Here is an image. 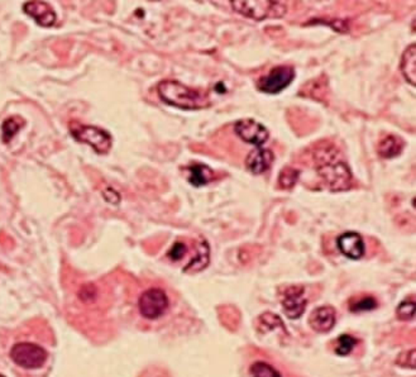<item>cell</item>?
Listing matches in <instances>:
<instances>
[{
	"label": "cell",
	"mask_w": 416,
	"mask_h": 377,
	"mask_svg": "<svg viewBox=\"0 0 416 377\" xmlns=\"http://www.w3.org/2000/svg\"><path fill=\"white\" fill-rule=\"evenodd\" d=\"M404 150V140L396 136H387L379 145V155L384 158H393Z\"/></svg>",
	"instance_id": "17"
},
{
	"label": "cell",
	"mask_w": 416,
	"mask_h": 377,
	"mask_svg": "<svg viewBox=\"0 0 416 377\" xmlns=\"http://www.w3.org/2000/svg\"><path fill=\"white\" fill-rule=\"evenodd\" d=\"M232 8L248 18L262 20L266 18H281L286 13V6L281 1H252V0H232Z\"/></svg>",
	"instance_id": "3"
},
{
	"label": "cell",
	"mask_w": 416,
	"mask_h": 377,
	"mask_svg": "<svg viewBox=\"0 0 416 377\" xmlns=\"http://www.w3.org/2000/svg\"><path fill=\"white\" fill-rule=\"evenodd\" d=\"M251 375L252 377H281L280 372L266 362L258 361L251 367Z\"/></svg>",
	"instance_id": "20"
},
{
	"label": "cell",
	"mask_w": 416,
	"mask_h": 377,
	"mask_svg": "<svg viewBox=\"0 0 416 377\" xmlns=\"http://www.w3.org/2000/svg\"><path fill=\"white\" fill-rule=\"evenodd\" d=\"M316 170L332 191H344L350 188L352 172L348 164L340 161L337 151L324 150L323 155H316Z\"/></svg>",
	"instance_id": "2"
},
{
	"label": "cell",
	"mask_w": 416,
	"mask_h": 377,
	"mask_svg": "<svg viewBox=\"0 0 416 377\" xmlns=\"http://www.w3.org/2000/svg\"><path fill=\"white\" fill-rule=\"evenodd\" d=\"M398 319L401 321H411L415 316V303L414 300H405L398 308Z\"/></svg>",
	"instance_id": "23"
},
{
	"label": "cell",
	"mask_w": 416,
	"mask_h": 377,
	"mask_svg": "<svg viewBox=\"0 0 416 377\" xmlns=\"http://www.w3.org/2000/svg\"><path fill=\"white\" fill-rule=\"evenodd\" d=\"M69 128L75 140L93 147L94 151L99 155H107L110 151L113 143L112 136L102 128L85 126L76 121L70 122Z\"/></svg>",
	"instance_id": "4"
},
{
	"label": "cell",
	"mask_w": 416,
	"mask_h": 377,
	"mask_svg": "<svg viewBox=\"0 0 416 377\" xmlns=\"http://www.w3.org/2000/svg\"><path fill=\"white\" fill-rule=\"evenodd\" d=\"M169 308V298L166 292L152 287L145 290L138 300V309L141 316H145V319L155 321L160 316H162Z\"/></svg>",
	"instance_id": "6"
},
{
	"label": "cell",
	"mask_w": 416,
	"mask_h": 377,
	"mask_svg": "<svg viewBox=\"0 0 416 377\" xmlns=\"http://www.w3.org/2000/svg\"><path fill=\"white\" fill-rule=\"evenodd\" d=\"M0 377H6V376H3V375H0Z\"/></svg>",
	"instance_id": "25"
},
{
	"label": "cell",
	"mask_w": 416,
	"mask_h": 377,
	"mask_svg": "<svg viewBox=\"0 0 416 377\" xmlns=\"http://www.w3.org/2000/svg\"><path fill=\"white\" fill-rule=\"evenodd\" d=\"M401 71L406 81L412 86L416 85V44L412 43L405 49L401 59Z\"/></svg>",
	"instance_id": "14"
},
{
	"label": "cell",
	"mask_w": 416,
	"mask_h": 377,
	"mask_svg": "<svg viewBox=\"0 0 416 377\" xmlns=\"http://www.w3.org/2000/svg\"><path fill=\"white\" fill-rule=\"evenodd\" d=\"M157 92L162 102L180 109H201L208 105L206 95L175 80H163L157 86Z\"/></svg>",
	"instance_id": "1"
},
{
	"label": "cell",
	"mask_w": 416,
	"mask_h": 377,
	"mask_svg": "<svg viewBox=\"0 0 416 377\" xmlns=\"http://www.w3.org/2000/svg\"><path fill=\"white\" fill-rule=\"evenodd\" d=\"M187 171H189V183L196 188L204 186L206 184L210 183L214 177V172L206 164H193V166L187 167Z\"/></svg>",
	"instance_id": "15"
},
{
	"label": "cell",
	"mask_w": 416,
	"mask_h": 377,
	"mask_svg": "<svg viewBox=\"0 0 416 377\" xmlns=\"http://www.w3.org/2000/svg\"><path fill=\"white\" fill-rule=\"evenodd\" d=\"M210 261V250H209V244L206 241H201V244H198V252L196 256L194 257L191 262L187 265L186 268H184L185 273H199L201 270L209 265Z\"/></svg>",
	"instance_id": "16"
},
{
	"label": "cell",
	"mask_w": 416,
	"mask_h": 377,
	"mask_svg": "<svg viewBox=\"0 0 416 377\" xmlns=\"http://www.w3.org/2000/svg\"><path fill=\"white\" fill-rule=\"evenodd\" d=\"M377 308V300L374 297H363L350 304V311L361 313V311H374Z\"/></svg>",
	"instance_id": "22"
},
{
	"label": "cell",
	"mask_w": 416,
	"mask_h": 377,
	"mask_svg": "<svg viewBox=\"0 0 416 377\" xmlns=\"http://www.w3.org/2000/svg\"><path fill=\"white\" fill-rule=\"evenodd\" d=\"M23 12L41 27H52L56 22V13L44 1H27L23 6Z\"/></svg>",
	"instance_id": "12"
},
{
	"label": "cell",
	"mask_w": 416,
	"mask_h": 377,
	"mask_svg": "<svg viewBox=\"0 0 416 377\" xmlns=\"http://www.w3.org/2000/svg\"><path fill=\"white\" fill-rule=\"evenodd\" d=\"M11 359L16 365L22 369L36 370L47 362L49 353L43 347L38 346L36 343L19 342L12 347Z\"/></svg>",
	"instance_id": "5"
},
{
	"label": "cell",
	"mask_w": 416,
	"mask_h": 377,
	"mask_svg": "<svg viewBox=\"0 0 416 377\" xmlns=\"http://www.w3.org/2000/svg\"><path fill=\"white\" fill-rule=\"evenodd\" d=\"M300 177V171L294 167H285L283 171L280 172L278 176V184L283 188H291L295 186L296 183L299 181Z\"/></svg>",
	"instance_id": "19"
},
{
	"label": "cell",
	"mask_w": 416,
	"mask_h": 377,
	"mask_svg": "<svg viewBox=\"0 0 416 377\" xmlns=\"http://www.w3.org/2000/svg\"><path fill=\"white\" fill-rule=\"evenodd\" d=\"M337 322V314L332 306H320L309 316V324L318 333H328Z\"/></svg>",
	"instance_id": "11"
},
{
	"label": "cell",
	"mask_w": 416,
	"mask_h": 377,
	"mask_svg": "<svg viewBox=\"0 0 416 377\" xmlns=\"http://www.w3.org/2000/svg\"><path fill=\"white\" fill-rule=\"evenodd\" d=\"M185 253H186V246L182 242H176L170 250L169 257L172 261H180Z\"/></svg>",
	"instance_id": "24"
},
{
	"label": "cell",
	"mask_w": 416,
	"mask_h": 377,
	"mask_svg": "<svg viewBox=\"0 0 416 377\" xmlns=\"http://www.w3.org/2000/svg\"><path fill=\"white\" fill-rule=\"evenodd\" d=\"M337 244L339 251L350 260H359L366 253L363 238L356 232H345L342 236H339Z\"/></svg>",
	"instance_id": "10"
},
{
	"label": "cell",
	"mask_w": 416,
	"mask_h": 377,
	"mask_svg": "<svg viewBox=\"0 0 416 377\" xmlns=\"http://www.w3.org/2000/svg\"><path fill=\"white\" fill-rule=\"evenodd\" d=\"M308 299L305 298V289L302 286H290L283 298L284 313L290 319H297L305 313Z\"/></svg>",
	"instance_id": "9"
},
{
	"label": "cell",
	"mask_w": 416,
	"mask_h": 377,
	"mask_svg": "<svg viewBox=\"0 0 416 377\" xmlns=\"http://www.w3.org/2000/svg\"><path fill=\"white\" fill-rule=\"evenodd\" d=\"M295 79V70L291 66H278L272 68L258 81V90L265 94H280Z\"/></svg>",
	"instance_id": "7"
},
{
	"label": "cell",
	"mask_w": 416,
	"mask_h": 377,
	"mask_svg": "<svg viewBox=\"0 0 416 377\" xmlns=\"http://www.w3.org/2000/svg\"><path fill=\"white\" fill-rule=\"evenodd\" d=\"M273 160H275V155L272 153V151L265 150L262 147H257L256 150L249 152L246 164H247L248 170L252 174L260 175L271 167Z\"/></svg>",
	"instance_id": "13"
},
{
	"label": "cell",
	"mask_w": 416,
	"mask_h": 377,
	"mask_svg": "<svg viewBox=\"0 0 416 377\" xmlns=\"http://www.w3.org/2000/svg\"><path fill=\"white\" fill-rule=\"evenodd\" d=\"M357 341L355 337H352L350 335H342L338 338V342H337V347H335V353L338 354V356H347V354H350L352 351H353V348L356 347Z\"/></svg>",
	"instance_id": "21"
},
{
	"label": "cell",
	"mask_w": 416,
	"mask_h": 377,
	"mask_svg": "<svg viewBox=\"0 0 416 377\" xmlns=\"http://www.w3.org/2000/svg\"><path fill=\"white\" fill-rule=\"evenodd\" d=\"M23 119H20L18 116H12L8 118L3 123L1 126V137H3V142L8 143L13 140V137L17 134L19 129L23 127Z\"/></svg>",
	"instance_id": "18"
},
{
	"label": "cell",
	"mask_w": 416,
	"mask_h": 377,
	"mask_svg": "<svg viewBox=\"0 0 416 377\" xmlns=\"http://www.w3.org/2000/svg\"><path fill=\"white\" fill-rule=\"evenodd\" d=\"M235 133L242 140L256 147H262L270 138L267 128L254 119H241L235 123Z\"/></svg>",
	"instance_id": "8"
}]
</instances>
